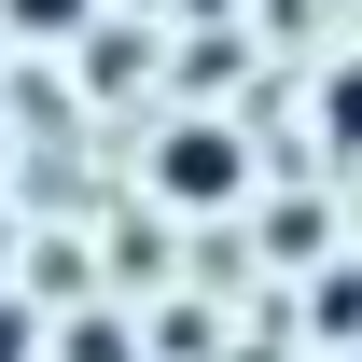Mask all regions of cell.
Returning <instances> with one entry per match:
<instances>
[{"label":"cell","mask_w":362,"mask_h":362,"mask_svg":"<svg viewBox=\"0 0 362 362\" xmlns=\"http://www.w3.org/2000/svg\"><path fill=\"white\" fill-rule=\"evenodd\" d=\"M320 126H334V153H362V56L334 70V98H320Z\"/></svg>","instance_id":"2"},{"label":"cell","mask_w":362,"mask_h":362,"mask_svg":"<svg viewBox=\"0 0 362 362\" xmlns=\"http://www.w3.org/2000/svg\"><path fill=\"white\" fill-rule=\"evenodd\" d=\"M56 362H126V334H112V320H70V334H56Z\"/></svg>","instance_id":"4"},{"label":"cell","mask_w":362,"mask_h":362,"mask_svg":"<svg viewBox=\"0 0 362 362\" xmlns=\"http://www.w3.org/2000/svg\"><path fill=\"white\" fill-rule=\"evenodd\" d=\"M153 181H168L181 209H237V139H223V126H181V139H168V168H153Z\"/></svg>","instance_id":"1"},{"label":"cell","mask_w":362,"mask_h":362,"mask_svg":"<svg viewBox=\"0 0 362 362\" xmlns=\"http://www.w3.org/2000/svg\"><path fill=\"white\" fill-rule=\"evenodd\" d=\"M28 349H42V320H28L14 293H0V362H28Z\"/></svg>","instance_id":"5"},{"label":"cell","mask_w":362,"mask_h":362,"mask_svg":"<svg viewBox=\"0 0 362 362\" xmlns=\"http://www.w3.org/2000/svg\"><path fill=\"white\" fill-rule=\"evenodd\" d=\"M0 251H14V223H0Z\"/></svg>","instance_id":"6"},{"label":"cell","mask_w":362,"mask_h":362,"mask_svg":"<svg viewBox=\"0 0 362 362\" xmlns=\"http://www.w3.org/2000/svg\"><path fill=\"white\" fill-rule=\"evenodd\" d=\"M0 14H14V28H42V42H56V28H84L98 0H0Z\"/></svg>","instance_id":"3"}]
</instances>
